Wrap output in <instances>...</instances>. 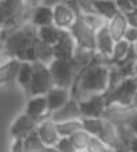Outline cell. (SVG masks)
<instances>
[{
	"mask_svg": "<svg viewBox=\"0 0 137 152\" xmlns=\"http://www.w3.org/2000/svg\"><path fill=\"white\" fill-rule=\"evenodd\" d=\"M130 50H132V44H129L126 40L116 42V43H115V47H114V54H112L111 64L119 65L122 61L127 57V54L130 53Z\"/></svg>",
	"mask_w": 137,
	"mask_h": 152,
	"instance_id": "obj_27",
	"label": "cell"
},
{
	"mask_svg": "<svg viewBox=\"0 0 137 152\" xmlns=\"http://www.w3.org/2000/svg\"><path fill=\"white\" fill-rule=\"evenodd\" d=\"M137 91V77L130 76L126 77L115 90L105 94L107 98V108L111 105H119L123 108H132L133 97Z\"/></svg>",
	"mask_w": 137,
	"mask_h": 152,
	"instance_id": "obj_4",
	"label": "cell"
},
{
	"mask_svg": "<svg viewBox=\"0 0 137 152\" xmlns=\"http://www.w3.org/2000/svg\"><path fill=\"white\" fill-rule=\"evenodd\" d=\"M116 1V7L118 11L122 14H130L134 8H137V0H115Z\"/></svg>",
	"mask_w": 137,
	"mask_h": 152,
	"instance_id": "obj_31",
	"label": "cell"
},
{
	"mask_svg": "<svg viewBox=\"0 0 137 152\" xmlns=\"http://www.w3.org/2000/svg\"><path fill=\"white\" fill-rule=\"evenodd\" d=\"M114 47H115V40L111 36L108 31V24H107L104 28H101L98 32H96V54L111 61L114 54Z\"/></svg>",
	"mask_w": 137,
	"mask_h": 152,
	"instance_id": "obj_13",
	"label": "cell"
},
{
	"mask_svg": "<svg viewBox=\"0 0 137 152\" xmlns=\"http://www.w3.org/2000/svg\"><path fill=\"white\" fill-rule=\"evenodd\" d=\"M104 142L108 148H111L114 152L119 151V149H126V145L122 140V134H121V129L119 124L112 122L109 119H105L104 127L101 130L100 136L97 137Z\"/></svg>",
	"mask_w": 137,
	"mask_h": 152,
	"instance_id": "obj_7",
	"label": "cell"
},
{
	"mask_svg": "<svg viewBox=\"0 0 137 152\" xmlns=\"http://www.w3.org/2000/svg\"><path fill=\"white\" fill-rule=\"evenodd\" d=\"M109 65L111 61L96 54L94 60L78 75L71 90L73 98L82 101L92 96H105L108 93Z\"/></svg>",
	"mask_w": 137,
	"mask_h": 152,
	"instance_id": "obj_1",
	"label": "cell"
},
{
	"mask_svg": "<svg viewBox=\"0 0 137 152\" xmlns=\"http://www.w3.org/2000/svg\"><path fill=\"white\" fill-rule=\"evenodd\" d=\"M123 40H126L129 44H136L137 43V28H133V26H129L127 28V31H126L125 33V37H123Z\"/></svg>",
	"mask_w": 137,
	"mask_h": 152,
	"instance_id": "obj_36",
	"label": "cell"
},
{
	"mask_svg": "<svg viewBox=\"0 0 137 152\" xmlns=\"http://www.w3.org/2000/svg\"><path fill=\"white\" fill-rule=\"evenodd\" d=\"M54 54L56 58L61 60H73V56L78 50V43L72 36L71 31H61V36L54 46Z\"/></svg>",
	"mask_w": 137,
	"mask_h": 152,
	"instance_id": "obj_10",
	"label": "cell"
},
{
	"mask_svg": "<svg viewBox=\"0 0 137 152\" xmlns=\"http://www.w3.org/2000/svg\"><path fill=\"white\" fill-rule=\"evenodd\" d=\"M21 62L22 61L12 58L6 64L0 65V84L17 83V76H18Z\"/></svg>",
	"mask_w": 137,
	"mask_h": 152,
	"instance_id": "obj_19",
	"label": "cell"
},
{
	"mask_svg": "<svg viewBox=\"0 0 137 152\" xmlns=\"http://www.w3.org/2000/svg\"><path fill=\"white\" fill-rule=\"evenodd\" d=\"M132 109H133L134 112H137V91H136V94H134V97H133V102H132Z\"/></svg>",
	"mask_w": 137,
	"mask_h": 152,
	"instance_id": "obj_40",
	"label": "cell"
},
{
	"mask_svg": "<svg viewBox=\"0 0 137 152\" xmlns=\"http://www.w3.org/2000/svg\"><path fill=\"white\" fill-rule=\"evenodd\" d=\"M48 69L57 87L68 90H72L73 83L81 72V69L76 66L73 60H61V58H56L48 65Z\"/></svg>",
	"mask_w": 137,
	"mask_h": 152,
	"instance_id": "obj_3",
	"label": "cell"
},
{
	"mask_svg": "<svg viewBox=\"0 0 137 152\" xmlns=\"http://www.w3.org/2000/svg\"><path fill=\"white\" fill-rule=\"evenodd\" d=\"M133 48H134V51H136V54H137V43L133 44Z\"/></svg>",
	"mask_w": 137,
	"mask_h": 152,
	"instance_id": "obj_43",
	"label": "cell"
},
{
	"mask_svg": "<svg viewBox=\"0 0 137 152\" xmlns=\"http://www.w3.org/2000/svg\"><path fill=\"white\" fill-rule=\"evenodd\" d=\"M71 33L76 40L78 47L86 48V50H90V51H96V32L92 31L82 21L81 17L78 18L75 25L71 28Z\"/></svg>",
	"mask_w": 137,
	"mask_h": 152,
	"instance_id": "obj_8",
	"label": "cell"
},
{
	"mask_svg": "<svg viewBox=\"0 0 137 152\" xmlns=\"http://www.w3.org/2000/svg\"><path fill=\"white\" fill-rule=\"evenodd\" d=\"M32 73H33V65L32 62H26L22 61L18 71V76H17V84L22 87L28 94L29 86H31V80H32Z\"/></svg>",
	"mask_w": 137,
	"mask_h": 152,
	"instance_id": "obj_23",
	"label": "cell"
},
{
	"mask_svg": "<svg viewBox=\"0 0 137 152\" xmlns=\"http://www.w3.org/2000/svg\"><path fill=\"white\" fill-rule=\"evenodd\" d=\"M82 118H104L107 112L105 96H92L79 101Z\"/></svg>",
	"mask_w": 137,
	"mask_h": 152,
	"instance_id": "obj_9",
	"label": "cell"
},
{
	"mask_svg": "<svg viewBox=\"0 0 137 152\" xmlns=\"http://www.w3.org/2000/svg\"><path fill=\"white\" fill-rule=\"evenodd\" d=\"M71 98H72V91H71V90L62 88V87H57V86L53 87L51 90L46 94V100H47L50 115L57 112L58 109H61Z\"/></svg>",
	"mask_w": 137,
	"mask_h": 152,
	"instance_id": "obj_17",
	"label": "cell"
},
{
	"mask_svg": "<svg viewBox=\"0 0 137 152\" xmlns=\"http://www.w3.org/2000/svg\"><path fill=\"white\" fill-rule=\"evenodd\" d=\"M46 148L47 147L42 142L36 132L29 134L24 140V152H45Z\"/></svg>",
	"mask_w": 137,
	"mask_h": 152,
	"instance_id": "obj_29",
	"label": "cell"
},
{
	"mask_svg": "<svg viewBox=\"0 0 137 152\" xmlns=\"http://www.w3.org/2000/svg\"><path fill=\"white\" fill-rule=\"evenodd\" d=\"M45 152H60L57 148H46V151Z\"/></svg>",
	"mask_w": 137,
	"mask_h": 152,
	"instance_id": "obj_42",
	"label": "cell"
},
{
	"mask_svg": "<svg viewBox=\"0 0 137 152\" xmlns=\"http://www.w3.org/2000/svg\"><path fill=\"white\" fill-rule=\"evenodd\" d=\"M53 15H54V22L53 25L57 26L61 31H71L78 18L81 17L79 11V4L78 1H58L53 7Z\"/></svg>",
	"mask_w": 137,
	"mask_h": 152,
	"instance_id": "obj_5",
	"label": "cell"
},
{
	"mask_svg": "<svg viewBox=\"0 0 137 152\" xmlns=\"http://www.w3.org/2000/svg\"><path fill=\"white\" fill-rule=\"evenodd\" d=\"M105 118H83L82 124H83V130L87 132L92 137H98L101 130L104 127Z\"/></svg>",
	"mask_w": 137,
	"mask_h": 152,
	"instance_id": "obj_24",
	"label": "cell"
},
{
	"mask_svg": "<svg viewBox=\"0 0 137 152\" xmlns=\"http://www.w3.org/2000/svg\"><path fill=\"white\" fill-rule=\"evenodd\" d=\"M127 152H137V137H133L127 145Z\"/></svg>",
	"mask_w": 137,
	"mask_h": 152,
	"instance_id": "obj_39",
	"label": "cell"
},
{
	"mask_svg": "<svg viewBox=\"0 0 137 152\" xmlns=\"http://www.w3.org/2000/svg\"><path fill=\"white\" fill-rule=\"evenodd\" d=\"M33 65V73L31 86H29V97L36 96H46L53 87H56L53 76L50 73L47 65H43L40 62H32Z\"/></svg>",
	"mask_w": 137,
	"mask_h": 152,
	"instance_id": "obj_6",
	"label": "cell"
},
{
	"mask_svg": "<svg viewBox=\"0 0 137 152\" xmlns=\"http://www.w3.org/2000/svg\"><path fill=\"white\" fill-rule=\"evenodd\" d=\"M37 40V29L28 24L10 32L4 39L3 50L11 58L26 61V56Z\"/></svg>",
	"mask_w": 137,
	"mask_h": 152,
	"instance_id": "obj_2",
	"label": "cell"
},
{
	"mask_svg": "<svg viewBox=\"0 0 137 152\" xmlns=\"http://www.w3.org/2000/svg\"><path fill=\"white\" fill-rule=\"evenodd\" d=\"M57 132L60 134V137H71L72 134L83 129V124H82V119L78 120H68V122H61V123H56Z\"/></svg>",
	"mask_w": 137,
	"mask_h": 152,
	"instance_id": "obj_25",
	"label": "cell"
},
{
	"mask_svg": "<svg viewBox=\"0 0 137 152\" xmlns=\"http://www.w3.org/2000/svg\"><path fill=\"white\" fill-rule=\"evenodd\" d=\"M82 21L85 22L87 26H89L92 31L94 32H98L101 28H104L105 25L108 24V21L103 18L100 14H90V15H81Z\"/></svg>",
	"mask_w": 137,
	"mask_h": 152,
	"instance_id": "obj_30",
	"label": "cell"
},
{
	"mask_svg": "<svg viewBox=\"0 0 137 152\" xmlns=\"http://www.w3.org/2000/svg\"><path fill=\"white\" fill-rule=\"evenodd\" d=\"M50 119H51L54 123L83 119V118H82V111H81V104H79V101L72 97L62 108L58 109L57 112L51 113V115H50Z\"/></svg>",
	"mask_w": 137,
	"mask_h": 152,
	"instance_id": "obj_15",
	"label": "cell"
},
{
	"mask_svg": "<svg viewBox=\"0 0 137 152\" xmlns=\"http://www.w3.org/2000/svg\"><path fill=\"white\" fill-rule=\"evenodd\" d=\"M36 133H37V136H39V138L42 140V142L47 148H56V145L58 144V141L61 138L58 132H57L56 123L50 118L43 119L42 122L37 123Z\"/></svg>",
	"mask_w": 137,
	"mask_h": 152,
	"instance_id": "obj_14",
	"label": "cell"
},
{
	"mask_svg": "<svg viewBox=\"0 0 137 152\" xmlns=\"http://www.w3.org/2000/svg\"><path fill=\"white\" fill-rule=\"evenodd\" d=\"M78 4H79V11H81V15L97 14L96 7H94V1H90V0H81V1H78Z\"/></svg>",
	"mask_w": 137,
	"mask_h": 152,
	"instance_id": "obj_33",
	"label": "cell"
},
{
	"mask_svg": "<svg viewBox=\"0 0 137 152\" xmlns=\"http://www.w3.org/2000/svg\"><path fill=\"white\" fill-rule=\"evenodd\" d=\"M133 76H136L137 77V61L134 62V65H133Z\"/></svg>",
	"mask_w": 137,
	"mask_h": 152,
	"instance_id": "obj_41",
	"label": "cell"
},
{
	"mask_svg": "<svg viewBox=\"0 0 137 152\" xmlns=\"http://www.w3.org/2000/svg\"><path fill=\"white\" fill-rule=\"evenodd\" d=\"M25 115H28L31 119L35 122H42L43 119L50 118V112H48V105L46 96H36V97H29L25 105Z\"/></svg>",
	"mask_w": 137,
	"mask_h": 152,
	"instance_id": "obj_11",
	"label": "cell"
},
{
	"mask_svg": "<svg viewBox=\"0 0 137 152\" xmlns=\"http://www.w3.org/2000/svg\"><path fill=\"white\" fill-rule=\"evenodd\" d=\"M56 60L54 48L46 43H42L40 40H36L35 43V62H40L43 65H50Z\"/></svg>",
	"mask_w": 137,
	"mask_h": 152,
	"instance_id": "obj_20",
	"label": "cell"
},
{
	"mask_svg": "<svg viewBox=\"0 0 137 152\" xmlns=\"http://www.w3.org/2000/svg\"><path fill=\"white\" fill-rule=\"evenodd\" d=\"M127 28H129V24H127L126 15L122 14V12H118L112 20L108 21V31H109V33H111L112 39L115 40V43L123 40Z\"/></svg>",
	"mask_w": 137,
	"mask_h": 152,
	"instance_id": "obj_18",
	"label": "cell"
},
{
	"mask_svg": "<svg viewBox=\"0 0 137 152\" xmlns=\"http://www.w3.org/2000/svg\"><path fill=\"white\" fill-rule=\"evenodd\" d=\"M116 152H127V149H119V151H116Z\"/></svg>",
	"mask_w": 137,
	"mask_h": 152,
	"instance_id": "obj_44",
	"label": "cell"
},
{
	"mask_svg": "<svg viewBox=\"0 0 137 152\" xmlns=\"http://www.w3.org/2000/svg\"><path fill=\"white\" fill-rule=\"evenodd\" d=\"M126 79L125 73L122 71V68L119 65L111 64L109 65V80H108V93L115 90L119 84Z\"/></svg>",
	"mask_w": 137,
	"mask_h": 152,
	"instance_id": "obj_28",
	"label": "cell"
},
{
	"mask_svg": "<svg viewBox=\"0 0 137 152\" xmlns=\"http://www.w3.org/2000/svg\"><path fill=\"white\" fill-rule=\"evenodd\" d=\"M10 152H24V140H12Z\"/></svg>",
	"mask_w": 137,
	"mask_h": 152,
	"instance_id": "obj_37",
	"label": "cell"
},
{
	"mask_svg": "<svg viewBox=\"0 0 137 152\" xmlns=\"http://www.w3.org/2000/svg\"><path fill=\"white\" fill-rule=\"evenodd\" d=\"M54 15H53V7L43 4V1L37 3V6H33L31 17H29V24L33 25L36 29L53 25Z\"/></svg>",
	"mask_w": 137,
	"mask_h": 152,
	"instance_id": "obj_16",
	"label": "cell"
},
{
	"mask_svg": "<svg viewBox=\"0 0 137 152\" xmlns=\"http://www.w3.org/2000/svg\"><path fill=\"white\" fill-rule=\"evenodd\" d=\"M123 124L129 129L130 133H132L134 137H137V112H134L133 111V112L130 113L129 118H127V120H126Z\"/></svg>",
	"mask_w": 137,
	"mask_h": 152,
	"instance_id": "obj_35",
	"label": "cell"
},
{
	"mask_svg": "<svg viewBox=\"0 0 137 152\" xmlns=\"http://www.w3.org/2000/svg\"><path fill=\"white\" fill-rule=\"evenodd\" d=\"M94 7L97 14H100L107 21H111L119 12L115 0H94Z\"/></svg>",
	"mask_w": 137,
	"mask_h": 152,
	"instance_id": "obj_21",
	"label": "cell"
},
{
	"mask_svg": "<svg viewBox=\"0 0 137 152\" xmlns=\"http://www.w3.org/2000/svg\"><path fill=\"white\" fill-rule=\"evenodd\" d=\"M126 20H127V24L129 26H133V28H137V8H134L133 11L126 15Z\"/></svg>",
	"mask_w": 137,
	"mask_h": 152,
	"instance_id": "obj_38",
	"label": "cell"
},
{
	"mask_svg": "<svg viewBox=\"0 0 137 152\" xmlns=\"http://www.w3.org/2000/svg\"><path fill=\"white\" fill-rule=\"evenodd\" d=\"M56 148L60 152H78L69 137H62V138H60L58 144L56 145Z\"/></svg>",
	"mask_w": 137,
	"mask_h": 152,
	"instance_id": "obj_34",
	"label": "cell"
},
{
	"mask_svg": "<svg viewBox=\"0 0 137 152\" xmlns=\"http://www.w3.org/2000/svg\"><path fill=\"white\" fill-rule=\"evenodd\" d=\"M69 138H71V141H72V144L75 145V148H76L78 152H86V149L89 147L93 137L90 136L87 132H85L83 129H81V130H78L75 134H72Z\"/></svg>",
	"mask_w": 137,
	"mask_h": 152,
	"instance_id": "obj_26",
	"label": "cell"
},
{
	"mask_svg": "<svg viewBox=\"0 0 137 152\" xmlns=\"http://www.w3.org/2000/svg\"><path fill=\"white\" fill-rule=\"evenodd\" d=\"M36 127H37V122L31 119L25 113H21L12 122L11 127H10V134H11L12 140H25L29 134L36 132Z\"/></svg>",
	"mask_w": 137,
	"mask_h": 152,
	"instance_id": "obj_12",
	"label": "cell"
},
{
	"mask_svg": "<svg viewBox=\"0 0 137 152\" xmlns=\"http://www.w3.org/2000/svg\"><path fill=\"white\" fill-rule=\"evenodd\" d=\"M61 36V29H58L54 25H48L43 28L37 29V40H40L42 43H46L48 46H56L58 39Z\"/></svg>",
	"mask_w": 137,
	"mask_h": 152,
	"instance_id": "obj_22",
	"label": "cell"
},
{
	"mask_svg": "<svg viewBox=\"0 0 137 152\" xmlns=\"http://www.w3.org/2000/svg\"><path fill=\"white\" fill-rule=\"evenodd\" d=\"M86 152H114L111 148H108L107 145L97 137H93L92 141H90L89 147L86 149Z\"/></svg>",
	"mask_w": 137,
	"mask_h": 152,
	"instance_id": "obj_32",
	"label": "cell"
}]
</instances>
